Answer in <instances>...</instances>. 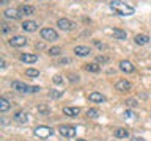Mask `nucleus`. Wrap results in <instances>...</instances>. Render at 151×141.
<instances>
[{
	"label": "nucleus",
	"instance_id": "nucleus-1",
	"mask_svg": "<svg viewBox=\"0 0 151 141\" xmlns=\"http://www.w3.org/2000/svg\"><path fill=\"white\" fill-rule=\"evenodd\" d=\"M109 6L113 13H116L118 16H132V14L135 13V9L131 6V5H127L124 2H121V0H112L110 3H109Z\"/></svg>",
	"mask_w": 151,
	"mask_h": 141
},
{
	"label": "nucleus",
	"instance_id": "nucleus-2",
	"mask_svg": "<svg viewBox=\"0 0 151 141\" xmlns=\"http://www.w3.org/2000/svg\"><path fill=\"white\" fill-rule=\"evenodd\" d=\"M11 88L17 93H38L40 91V86H30V85H25L22 82H13Z\"/></svg>",
	"mask_w": 151,
	"mask_h": 141
},
{
	"label": "nucleus",
	"instance_id": "nucleus-3",
	"mask_svg": "<svg viewBox=\"0 0 151 141\" xmlns=\"http://www.w3.org/2000/svg\"><path fill=\"white\" fill-rule=\"evenodd\" d=\"M33 133H35L38 138L46 140V138H49V136H52L54 130H52L50 127H47V125H38V127H35V129H33Z\"/></svg>",
	"mask_w": 151,
	"mask_h": 141
},
{
	"label": "nucleus",
	"instance_id": "nucleus-4",
	"mask_svg": "<svg viewBox=\"0 0 151 141\" xmlns=\"http://www.w3.org/2000/svg\"><path fill=\"white\" fill-rule=\"evenodd\" d=\"M40 33H41V38L46 39V41H57L58 39V35H57V31L54 30V28H49V27L41 28Z\"/></svg>",
	"mask_w": 151,
	"mask_h": 141
},
{
	"label": "nucleus",
	"instance_id": "nucleus-5",
	"mask_svg": "<svg viewBox=\"0 0 151 141\" xmlns=\"http://www.w3.org/2000/svg\"><path fill=\"white\" fill-rule=\"evenodd\" d=\"M58 133L65 138H74L76 136V127L71 125H60L58 127Z\"/></svg>",
	"mask_w": 151,
	"mask_h": 141
},
{
	"label": "nucleus",
	"instance_id": "nucleus-6",
	"mask_svg": "<svg viewBox=\"0 0 151 141\" xmlns=\"http://www.w3.org/2000/svg\"><path fill=\"white\" fill-rule=\"evenodd\" d=\"M27 38L25 36H13L11 39L8 41V44L11 46V47H24V46H27Z\"/></svg>",
	"mask_w": 151,
	"mask_h": 141
},
{
	"label": "nucleus",
	"instance_id": "nucleus-7",
	"mask_svg": "<svg viewBox=\"0 0 151 141\" xmlns=\"http://www.w3.org/2000/svg\"><path fill=\"white\" fill-rule=\"evenodd\" d=\"M115 88H116V91H120V93H126V91H129V89L132 88V85H131L129 80L121 78V80H118V82L115 83Z\"/></svg>",
	"mask_w": 151,
	"mask_h": 141
},
{
	"label": "nucleus",
	"instance_id": "nucleus-8",
	"mask_svg": "<svg viewBox=\"0 0 151 141\" xmlns=\"http://www.w3.org/2000/svg\"><path fill=\"white\" fill-rule=\"evenodd\" d=\"M57 27L61 28V30H65V31H69V30H73L74 28V24L69 21V19H66V17H61L57 21Z\"/></svg>",
	"mask_w": 151,
	"mask_h": 141
},
{
	"label": "nucleus",
	"instance_id": "nucleus-9",
	"mask_svg": "<svg viewBox=\"0 0 151 141\" xmlns=\"http://www.w3.org/2000/svg\"><path fill=\"white\" fill-rule=\"evenodd\" d=\"M13 119L16 121L17 124H27V122H28V113L24 111V110H19V111L14 113Z\"/></svg>",
	"mask_w": 151,
	"mask_h": 141
},
{
	"label": "nucleus",
	"instance_id": "nucleus-10",
	"mask_svg": "<svg viewBox=\"0 0 151 141\" xmlns=\"http://www.w3.org/2000/svg\"><path fill=\"white\" fill-rule=\"evenodd\" d=\"M17 9H19L21 17H22V16H33V14H35V11H36L35 6H32V5H21Z\"/></svg>",
	"mask_w": 151,
	"mask_h": 141
},
{
	"label": "nucleus",
	"instance_id": "nucleus-11",
	"mask_svg": "<svg viewBox=\"0 0 151 141\" xmlns=\"http://www.w3.org/2000/svg\"><path fill=\"white\" fill-rule=\"evenodd\" d=\"M120 69L123 70V72H126V74H132L135 70V66L131 63V61H127V60H121L120 61Z\"/></svg>",
	"mask_w": 151,
	"mask_h": 141
},
{
	"label": "nucleus",
	"instance_id": "nucleus-12",
	"mask_svg": "<svg viewBox=\"0 0 151 141\" xmlns=\"http://www.w3.org/2000/svg\"><path fill=\"white\" fill-rule=\"evenodd\" d=\"M3 16L6 19H13V21H16V19L21 17V14H19V9H16V8H6L3 11Z\"/></svg>",
	"mask_w": 151,
	"mask_h": 141
},
{
	"label": "nucleus",
	"instance_id": "nucleus-13",
	"mask_svg": "<svg viewBox=\"0 0 151 141\" xmlns=\"http://www.w3.org/2000/svg\"><path fill=\"white\" fill-rule=\"evenodd\" d=\"M74 53L77 55V56H87L91 53V49L87 46H76L74 47Z\"/></svg>",
	"mask_w": 151,
	"mask_h": 141
},
{
	"label": "nucleus",
	"instance_id": "nucleus-14",
	"mask_svg": "<svg viewBox=\"0 0 151 141\" xmlns=\"http://www.w3.org/2000/svg\"><path fill=\"white\" fill-rule=\"evenodd\" d=\"M22 30L32 33V31L38 30V24H36L35 21H24V22H22Z\"/></svg>",
	"mask_w": 151,
	"mask_h": 141
},
{
	"label": "nucleus",
	"instance_id": "nucleus-15",
	"mask_svg": "<svg viewBox=\"0 0 151 141\" xmlns=\"http://www.w3.org/2000/svg\"><path fill=\"white\" fill-rule=\"evenodd\" d=\"M19 60L24 61V63H36V61H38V55L36 53H21Z\"/></svg>",
	"mask_w": 151,
	"mask_h": 141
},
{
	"label": "nucleus",
	"instance_id": "nucleus-16",
	"mask_svg": "<svg viewBox=\"0 0 151 141\" xmlns=\"http://www.w3.org/2000/svg\"><path fill=\"white\" fill-rule=\"evenodd\" d=\"M88 99H90L91 102H96V103H102V102H106V97H104L101 93H96V91L90 93V94H88Z\"/></svg>",
	"mask_w": 151,
	"mask_h": 141
},
{
	"label": "nucleus",
	"instance_id": "nucleus-17",
	"mask_svg": "<svg viewBox=\"0 0 151 141\" xmlns=\"http://www.w3.org/2000/svg\"><path fill=\"white\" fill-rule=\"evenodd\" d=\"M63 113H65L66 116L76 118V116H79L80 108H79V107H65V108H63Z\"/></svg>",
	"mask_w": 151,
	"mask_h": 141
},
{
	"label": "nucleus",
	"instance_id": "nucleus-18",
	"mask_svg": "<svg viewBox=\"0 0 151 141\" xmlns=\"http://www.w3.org/2000/svg\"><path fill=\"white\" fill-rule=\"evenodd\" d=\"M148 41H150V38L146 35H135L134 38V42L137 46H145V44H148Z\"/></svg>",
	"mask_w": 151,
	"mask_h": 141
},
{
	"label": "nucleus",
	"instance_id": "nucleus-19",
	"mask_svg": "<svg viewBox=\"0 0 151 141\" xmlns=\"http://www.w3.org/2000/svg\"><path fill=\"white\" fill-rule=\"evenodd\" d=\"M112 35H113V38H116V39H120V41L126 39V31H123L121 28H113Z\"/></svg>",
	"mask_w": 151,
	"mask_h": 141
},
{
	"label": "nucleus",
	"instance_id": "nucleus-20",
	"mask_svg": "<svg viewBox=\"0 0 151 141\" xmlns=\"http://www.w3.org/2000/svg\"><path fill=\"white\" fill-rule=\"evenodd\" d=\"M113 135H115L116 138H127V136H129V132H127L126 129H121V127H118V129L113 132Z\"/></svg>",
	"mask_w": 151,
	"mask_h": 141
},
{
	"label": "nucleus",
	"instance_id": "nucleus-21",
	"mask_svg": "<svg viewBox=\"0 0 151 141\" xmlns=\"http://www.w3.org/2000/svg\"><path fill=\"white\" fill-rule=\"evenodd\" d=\"M85 70H88V72H99L101 66L98 63H88V64H85Z\"/></svg>",
	"mask_w": 151,
	"mask_h": 141
},
{
	"label": "nucleus",
	"instance_id": "nucleus-22",
	"mask_svg": "<svg viewBox=\"0 0 151 141\" xmlns=\"http://www.w3.org/2000/svg\"><path fill=\"white\" fill-rule=\"evenodd\" d=\"M9 107H11V105H9V102L6 100V99H5V97L0 99V111H2V113L8 111V110H9Z\"/></svg>",
	"mask_w": 151,
	"mask_h": 141
},
{
	"label": "nucleus",
	"instance_id": "nucleus-23",
	"mask_svg": "<svg viewBox=\"0 0 151 141\" xmlns=\"http://www.w3.org/2000/svg\"><path fill=\"white\" fill-rule=\"evenodd\" d=\"M109 61H110V58H109V56L98 55V56H96V61H94V63H98V64H106V63H109Z\"/></svg>",
	"mask_w": 151,
	"mask_h": 141
},
{
	"label": "nucleus",
	"instance_id": "nucleus-24",
	"mask_svg": "<svg viewBox=\"0 0 151 141\" xmlns=\"http://www.w3.org/2000/svg\"><path fill=\"white\" fill-rule=\"evenodd\" d=\"M25 75H27V77H38V75H40V70H38V69H27L25 70Z\"/></svg>",
	"mask_w": 151,
	"mask_h": 141
},
{
	"label": "nucleus",
	"instance_id": "nucleus-25",
	"mask_svg": "<svg viewBox=\"0 0 151 141\" xmlns=\"http://www.w3.org/2000/svg\"><path fill=\"white\" fill-rule=\"evenodd\" d=\"M60 53H61L60 47H50V49H49V55L50 56H58Z\"/></svg>",
	"mask_w": 151,
	"mask_h": 141
},
{
	"label": "nucleus",
	"instance_id": "nucleus-26",
	"mask_svg": "<svg viewBox=\"0 0 151 141\" xmlns=\"http://www.w3.org/2000/svg\"><path fill=\"white\" fill-rule=\"evenodd\" d=\"M98 115H99V111L96 110V108H90V110L87 111V116H88V118H91V119L98 118Z\"/></svg>",
	"mask_w": 151,
	"mask_h": 141
},
{
	"label": "nucleus",
	"instance_id": "nucleus-27",
	"mask_svg": "<svg viewBox=\"0 0 151 141\" xmlns=\"http://www.w3.org/2000/svg\"><path fill=\"white\" fill-rule=\"evenodd\" d=\"M49 96L54 97V99H60L61 96H63V91H57V89H52V91L49 93Z\"/></svg>",
	"mask_w": 151,
	"mask_h": 141
},
{
	"label": "nucleus",
	"instance_id": "nucleus-28",
	"mask_svg": "<svg viewBox=\"0 0 151 141\" xmlns=\"http://www.w3.org/2000/svg\"><path fill=\"white\" fill-rule=\"evenodd\" d=\"M134 116H135L134 111H131V110H126V111H124V118H126V119H132Z\"/></svg>",
	"mask_w": 151,
	"mask_h": 141
},
{
	"label": "nucleus",
	"instance_id": "nucleus-29",
	"mask_svg": "<svg viewBox=\"0 0 151 141\" xmlns=\"http://www.w3.org/2000/svg\"><path fill=\"white\" fill-rule=\"evenodd\" d=\"M38 111L40 113H49L50 110H49V107H46V105H40L38 107Z\"/></svg>",
	"mask_w": 151,
	"mask_h": 141
},
{
	"label": "nucleus",
	"instance_id": "nucleus-30",
	"mask_svg": "<svg viewBox=\"0 0 151 141\" xmlns=\"http://www.w3.org/2000/svg\"><path fill=\"white\" fill-rule=\"evenodd\" d=\"M2 31L3 33H9L11 31V27H9L8 24H2Z\"/></svg>",
	"mask_w": 151,
	"mask_h": 141
},
{
	"label": "nucleus",
	"instance_id": "nucleus-31",
	"mask_svg": "<svg viewBox=\"0 0 151 141\" xmlns=\"http://www.w3.org/2000/svg\"><path fill=\"white\" fill-rule=\"evenodd\" d=\"M61 82H63V77H61V75H55L54 77V83L55 85H60Z\"/></svg>",
	"mask_w": 151,
	"mask_h": 141
},
{
	"label": "nucleus",
	"instance_id": "nucleus-32",
	"mask_svg": "<svg viewBox=\"0 0 151 141\" xmlns=\"http://www.w3.org/2000/svg\"><path fill=\"white\" fill-rule=\"evenodd\" d=\"M126 103H127V107H137V105H139V103H137L134 99H129V100H127Z\"/></svg>",
	"mask_w": 151,
	"mask_h": 141
},
{
	"label": "nucleus",
	"instance_id": "nucleus-33",
	"mask_svg": "<svg viewBox=\"0 0 151 141\" xmlns=\"http://www.w3.org/2000/svg\"><path fill=\"white\" fill-rule=\"evenodd\" d=\"M69 77H71L69 80H71L73 83H74V82H79V75H69Z\"/></svg>",
	"mask_w": 151,
	"mask_h": 141
},
{
	"label": "nucleus",
	"instance_id": "nucleus-34",
	"mask_svg": "<svg viewBox=\"0 0 151 141\" xmlns=\"http://www.w3.org/2000/svg\"><path fill=\"white\" fill-rule=\"evenodd\" d=\"M0 68H2V69L6 68V63H5V60H0Z\"/></svg>",
	"mask_w": 151,
	"mask_h": 141
},
{
	"label": "nucleus",
	"instance_id": "nucleus-35",
	"mask_svg": "<svg viewBox=\"0 0 151 141\" xmlns=\"http://www.w3.org/2000/svg\"><path fill=\"white\" fill-rule=\"evenodd\" d=\"M132 141H145V140L140 138V136H134V138H132Z\"/></svg>",
	"mask_w": 151,
	"mask_h": 141
},
{
	"label": "nucleus",
	"instance_id": "nucleus-36",
	"mask_svg": "<svg viewBox=\"0 0 151 141\" xmlns=\"http://www.w3.org/2000/svg\"><path fill=\"white\" fill-rule=\"evenodd\" d=\"M35 47H36L38 50H41V49H44V44H36Z\"/></svg>",
	"mask_w": 151,
	"mask_h": 141
},
{
	"label": "nucleus",
	"instance_id": "nucleus-37",
	"mask_svg": "<svg viewBox=\"0 0 151 141\" xmlns=\"http://www.w3.org/2000/svg\"><path fill=\"white\" fill-rule=\"evenodd\" d=\"M0 2H2V3H8V0H0Z\"/></svg>",
	"mask_w": 151,
	"mask_h": 141
},
{
	"label": "nucleus",
	"instance_id": "nucleus-38",
	"mask_svg": "<svg viewBox=\"0 0 151 141\" xmlns=\"http://www.w3.org/2000/svg\"><path fill=\"white\" fill-rule=\"evenodd\" d=\"M76 141H87V140H76Z\"/></svg>",
	"mask_w": 151,
	"mask_h": 141
}]
</instances>
